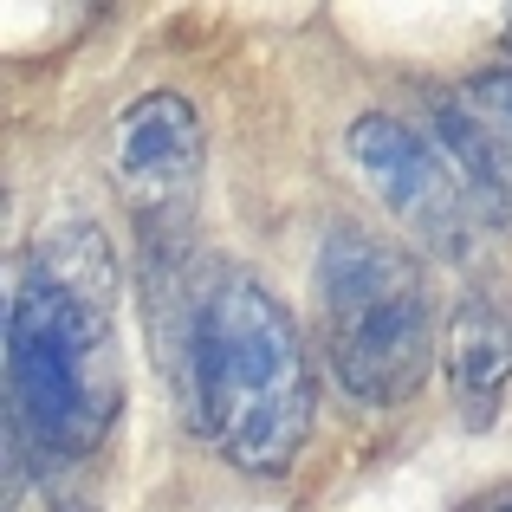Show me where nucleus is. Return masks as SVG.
<instances>
[{"label": "nucleus", "instance_id": "5", "mask_svg": "<svg viewBox=\"0 0 512 512\" xmlns=\"http://www.w3.org/2000/svg\"><path fill=\"white\" fill-rule=\"evenodd\" d=\"M344 150H350V163H357V175L370 182V195L396 214V227L409 240H422L428 253H448V260L474 247V240H467L474 234V208H467L448 156H441L422 130H409L402 117L370 111L344 130Z\"/></svg>", "mask_w": 512, "mask_h": 512}, {"label": "nucleus", "instance_id": "7", "mask_svg": "<svg viewBox=\"0 0 512 512\" xmlns=\"http://www.w3.org/2000/svg\"><path fill=\"white\" fill-rule=\"evenodd\" d=\"M428 143L448 156L454 182H461L467 208H474L480 221H493V227L512 221V163H506L500 137H493L467 104H435V111H428Z\"/></svg>", "mask_w": 512, "mask_h": 512}, {"label": "nucleus", "instance_id": "2", "mask_svg": "<svg viewBox=\"0 0 512 512\" xmlns=\"http://www.w3.org/2000/svg\"><path fill=\"white\" fill-rule=\"evenodd\" d=\"M188 389L201 435L240 474L273 480L312 441V357L279 292L253 273H221L201 292L188 325Z\"/></svg>", "mask_w": 512, "mask_h": 512}, {"label": "nucleus", "instance_id": "1", "mask_svg": "<svg viewBox=\"0 0 512 512\" xmlns=\"http://www.w3.org/2000/svg\"><path fill=\"white\" fill-rule=\"evenodd\" d=\"M13 422L46 454H91L124 409V344L111 312V253L91 227L46 234L7 299Z\"/></svg>", "mask_w": 512, "mask_h": 512}, {"label": "nucleus", "instance_id": "10", "mask_svg": "<svg viewBox=\"0 0 512 512\" xmlns=\"http://www.w3.org/2000/svg\"><path fill=\"white\" fill-rule=\"evenodd\" d=\"M506 39H512V33H506Z\"/></svg>", "mask_w": 512, "mask_h": 512}, {"label": "nucleus", "instance_id": "9", "mask_svg": "<svg viewBox=\"0 0 512 512\" xmlns=\"http://www.w3.org/2000/svg\"><path fill=\"white\" fill-rule=\"evenodd\" d=\"M487 512H512V500H493V506H487Z\"/></svg>", "mask_w": 512, "mask_h": 512}, {"label": "nucleus", "instance_id": "4", "mask_svg": "<svg viewBox=\"0 0 512 512\" xmlns=\"http://www.w3.org/2000/svg\"><path fill=\"white\" fill-rule=\"evenodd\" d=\"M104 169H111L124 208L137 214V227L156 240L182 234L195 214L201 188V117L175 91H143L117 111L111 137H104Z\"/></svg>", "mask_w": 512, "mask_h": 512}, {"label": "nucleus", "instance_id": "6", "mask_svg": "<svg viewBox=\"0 0 512 512\" xmlns=\"http://www.w3.org/2000/svg\"><path fill=\"white\" fill-rule=\"evenodd\" d=\"M441 363H448V389H454L461 422L487 428L512 383V318L480 292L461 299L448 318V338H441Z\"/></svg>", "mask_w": 512, "mask_h": 512}, {"label": "nucleus", "instance_id": "8", "mask_svg": "<svg viewBox=\"0 0 512 512\" xmlns=\"http://www.w3.org/2000/svg\"><path fill=\"white\" fill-rule=\"evenodd\" d=\"M461 104L493 130V137H500V150L512 163V72H474L467 91H461Z\"/></svg>", "mask_w": 512, "mask_h": 512}, {"label": "nucleus", "instance_id": "3", "mask_svg": "<svg viewBox=\"0 0 512 512\" xmlns=\"http://www.w3.org/2000/svg\"><path fill=\"white\" fill-rule=\"evenodd\" d=\"M318 325H325L331 376L350 402L396 409L422 396L441 338L422 266L402 247L370 240L357 227H331L318 247Z\"/></svg>", "mask_w": 512, "mask_h": 512}]
</instances>
